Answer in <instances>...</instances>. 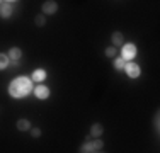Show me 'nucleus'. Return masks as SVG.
Segmentation results:
<instances>
[{
	"instance_id": "nucleus-1",
	"label": "nucleus",
	"mask_w": 160,
	"mask_h": 153,
	"mask_svg": "<svg viewBox=\"0 0 160 153\" xmlns=\"http://www.w3.org/2000/svg\"><path fill=\"white\" fill-rule=\"evenodd\" d=\"M34 89L32 78L29 76H16L12 82L9 83V95L12 99H24L26 95H29Z\"/></svg>"
},
{
	"instance_id": "nucleus-2",
	"label": "nucleus",
	"mask_w": 160,
	"mask_h": 153,
	"mask_svg": "<svg viewBox=\"0 0 160 153\" xmlns=\"http://www.w3.org/2000/svg\"><path fill=\"white\" fill-rule=\"evenodd\" d=\"M121 58H123L124 61H131L136 58V55H138V49H136V46L133 43H126L121 46Z\"/></svg>"
},
{
	"instance_id": "nucleus-3",
	"label": "nucleus",
	"mask_w": 160,
	"mask_h": 153,
	"mask_svg": "<svg viewBox=\"0 0 160 153\" xmlns=\"http://www.w3.org/2000/svg\"><path fill=\"white\" fill-rule=\"evenodd\" d=\"M124 72H126V75L129 78H138L140 75H142V68H140L138 63H135V61H126L124 63Z\"/></svg>"
},
{
	"instance_id": "nucleus-4",
	"label": "nucleus",
	"mask_w": 160,
	"mask_h": 153,
	"mask_svg": "<svg viewBox=\"0 0 160 153\" xmlns=\"http://www.w3.org/2000/svg\"><path fill=\"white\" fill-rule=\"evenodd\" d=\"M41 10H43L44 15H55L58 12V3H56L55 0H46V2L43 3V7H41Z\"/></svg>"
},
{
	"instance_id": "nucleus-5",
	"label": "nucleus",
	"mask_w": 160,
	"mask_h": 153,
	"mask_svg": "<svg viewBox=\"0 0 160 153\" xmlns=\"http://www.w3.org/2000/svg\"><path fill=\"white\" fill-rule=\"evenodd\" d=\"M32 92H34V95H36V99H39V101H46V99L49 97V89L46 85H43V83H39L38 87H34Z\"/></svg>"
},
{
	"instance_id": "nucleus-6",
	"label": "nucleus",
	"mask_w": 160,
	"mask_h": 153,
	"mask_svg": "<svg viewBox=\"0 0 160 153\" xmlns=\"http://www.w3.org/2000/svg\"><path fill=\"white\" fill-rule=\"evenodd\" d=\"M12 14H14L12 3H9V2H2V3H0V17H2V19H9V17H12Z\"/></svg>"
},
{
	"instance_id": "nucleus-7",
	"label": "nucleus",
	"mask_w": 160,
	"mask_h": 153,
	"mask_svg": "<svg viewBox=\"0 0 160 153\" xmlns=\"http://www.w3.org/2000/svg\"><path fill=\"white\" fill-rule=\"evenodd\" d=\"M46 76H48V73H46V70H43V68H38V70H34L32 72V75H31V78H32V82H44L46 80Z\"/></svg>"
},
{
	"instance_id": "nucleus-8",
	"label": "nucleus",
	"mask_w": 160,
	"mask_h": 153,
	"mask_svg": "<svg viewBox=\"0 0 160 153\" xmlns=\"http://www.w3.org/2000/svg\"><path fill=\"white\" fill-rule=\"evenodd\" d=\"M7 55H9V60L10 61H21V58H22V49L16 46V48H10Z\"/></svg>"
},
{
	"instance_id": "nucleus-9",
	"label": "nucleus",
	"mask_w": 160,
	"mask_h": 153,
	"mask_svg": "<svg viewBox=\"0 0 160 153\" xmlns=\"http://www.w3.org/2000/svg\"><path fill=\"white\" fill-rule=\"evenodd\" d=\"M111 41H112V46H123V41H124V36L123 32H119V31H116V32H112L111 36Z\"/></svg>"
},
{
	"instance_id": "nucleus-10",
	"label": "nucleus",
	"mask_w": 160,
	"mask_h": 153,
	"mask_svg": "<svg viewBox=\"0 0 160 153\" xmlns=\"http://www.w3.org/2000/svg\"><path fill=\"white\" fill-rule=\"evenodd\" d=\"M102 131H104L102 124H101V122H96V124H92V128H90V136H92V138H99L102 135Z\"/></svg>"
},
{
	"instance_id": "nucleus-11",
	"label": "nucleus",
	"mask_w": 160,
	"mask_h": 153,
	"mask_svg": "<svg viewBox=\"0 0 160 153\" xmlns=\"http://www.w3.org/2000/svg\"><path fill=\"white\" fill-rule=\"evenodd\" d=\"M16 126H17L19 131H28V129H31V121H29V119H24V117H22V119L17 121Z\"/></svg>"
},
{
	"instance_id": "nucleus-12",
	"label": "nucleus",
	"mask_w": 160,
	"mask_h": 153,
	"mask_svg": "<svg viewBox=\"0 0 160 153\" xmlns=\"http://www.w3.org/2000/svg\"><path fill=\"white\" fill-rule=\"evenodd\" d=\"M80 151L82 153H94L96 150H94V145H92V140H87L85 143L80 146Z\"/></svg>"
},
{
	"instance_id": "nucleus-13",
	"label": "nucleus",
	"mask_w": 160,
	"mask_h": 153,
	"mask_svg": "<svg viewBox=\"0 0 160 153\" xmlns=\"http://www.w3.org/2000/svg\"><path fill=\"white\" fill-rule=\"evenodd\" d=\"M10 60H9V55H5V53H0V70H5L7 67H9Z\"/></svg>"
},
{
	"instance_id": "nucleus-14",
	"label": "nucleus",
	"mask_w": 160,
	"mask_h": 153,
	"mask_svg": "<svg viewBox=\"0 0 160 153\" xmlns=\"http://www.w3.org/2000/svg\"><path fill=\"white\" fill-rule=\"evenodd\" d=\"M124 63H126V61H124V60L119 56V58L114 60V68H116L118 72H123V70H124Z\"/></svg>"
},
{
	"instance_id": "nucleus-15",
	"label": "nucleus",
	"mask_w": 160,
	"mask_h": 153,
	"mask_svg": "<svg viewBox=\"0 0 160 153\" xmlns=\"http://www.w3.org/2000/svg\"><path fill=\"white\" fill-rule=\"evenodd\" d=\"M34 22H36L38 27H43L44 24H46V17H44V14H39L36 15V19H34Z\"/></svg>"
},
{
	"instance_id": "nucleus-16",
	"label": "nucleus",
	"mask_w": 160,
	"mask_h": 153,
	"mask_svg": "<svg viewBox=\"0 0 160 153\" xmlns=\"http://www.w3.org/2000/svg\"><path fill=\"white\" fill-rule=\"evenodd\" d=\"M92 145H94V150H96V151H101L102 146H104L102 140H99V138H94V140H92Z\"/></svg>"
},
{
	"instance_id": "nucleus-17",
	"label": "nucleus",
	"mask_w": 160,
	"mask_h": 153,
	"mask_svg": "<svg viewBox=\"0 0 160 153\" xmlns=\"http://www.w3.org/2000/svg\"><path fill=\"white\" fill-rule=\"evenodd\" d=\"M104 53H106V56H108V58H112V56L116 55V46H108Z\"/></svg>"
},
{
	"instance_id": "nucleus-18",
	"label": "nucleus",
	"mask_w": 160,
	"mask_h": 153,
	"mask_svg": "<svg viewBox=\"0 0 160 153\" xmlns=\"http://www.w3.org/2000/svg\"><path fill=\"white\" fill-rule=\"evenodd\" d=\"M31 136H32V138H39V136H41V129H39V128H32V129H31Z\"/></svg>"
},
{
	"instance_id": "nucleus-19",
	"label": "nucleus",
	"mask_w": 160,
	"mask_h": 153,
	"mask_svg": "<svg viewBox=\"0 0 160 153\" xmlns=\"http://www.w3.org/2000/svg\"><path fill=\"white\" fill-rule=\"evenodd\" d=\"M153 126H155V129L158 131V112L155 114V119H153Z\"/></svg>"
},
{
	"instance_id": "nucleus-20",
	"label": "nucleus",
	"mask_w": 160,
	"mask_h": 153,
	"mask_svg": "<svg viewBox=\"0 0 160 153\" xmlns=\"http://www.w3.org/2000/svg\"><path fill=\"white\" fill-rule=\"evenodd\" d=\"M5 2H9V3H12V2H17V0H5Z\"/></svg>"
},
{
	"instance_id": "nucleus-21",
	"label": "nucleus",
	"mask_w": 160,
	"mask_h": 153,
	"mask_svg": "<svg viewBox=\"0 0 160 153\" xmlns=\"http://www.w3.org/2000/svg\"><path fill=\"white\" fill-rule=\"evenodd\" d=\"M0 3H2V0H0Z\"/></svg>"
}]
</instances>
